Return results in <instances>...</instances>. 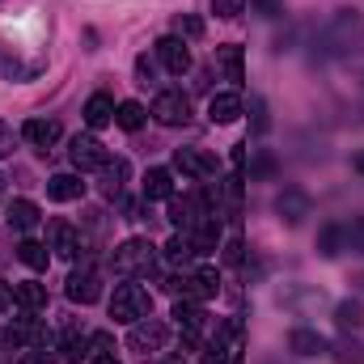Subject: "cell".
I'll return each mask as SVG.
<instances>
[{
	"label": "cell",
	"instance_id": "cell-20",
	"mask_svg": "<svg viewBox=\"0 0 364 364\" xmlns=\"http://www.w3.org/2000/svg\"><path fill=\"white\" fill-rule=\"evenodd\" d=\"M127 174H132V166H127L123 157L106 161V166H102V178H97L102 195H106V199H119V195H123V186H127Z\"/></svg>",
	"mask_w": 364,
	"mask_h": 364
},
{
	"label": "cell",
	"instance_id": "cell-2",
	"mask_svg": "<svg viewBox=\"0 0 364 364\" xmlns=\"http://www.w3.org/2000/svg\"><path fill=\"white\" fill-rule=\"evenodd\" d=\"M153 263H157V246L149 237H127L123 246L110 250V267H114V275H123V279L127 275H149Z\"/></svg>",
	"mask_w": 364,
	"mask_h": 364
},
{
	"label": "cell",
	"instance_id": "cell-32",
	"mask_svg": "<svg viewBox=\"0 0 364 364\" xmlns=\"http://www.w3.org/2000/svg\"><path fill=\"white\" fill-rule=\"evenodd\" d=\"M144 119H149V110H144L140 102H119V106H114V123H119L123 132H140Z\"/></svg>",
	"mask_w": 364,
	"mask_h": 364
},
{
	"label": "cell",
	"instance_id": "cell-30",
	"mask_svg": "<svg viewBox=\"0 0 364 364\" xmlns=\"http://www.w3.org/2000/svg\"><path fill=\"white\" fill-rule=\"evenodd\" d=\"M314 246H318V255H322V259H339V255H343V225H335V220H331V225H322Z\"/></svg>",
	"mask_w": 364,
	"mask_h": 364
},
{
	"label": "cell",
	"instance_id": "cell-9",
	"mask_svg": "<svg viewBox=\"0 0 364 364\" xmlns=\"http://www.w3.org/2000/svg\"><path fill=\"white\" fill-rule=\"evenodd\" d=\"M275 301L284 309H292V314H318V309H326V292L318 284H288V288L275 292Z\"/></svg>",
	"mask_w": 364,
	"mask_h": 364
},
{
	"label": "cell",
	"instance_id": "cell-26",
	"mask_svg": "<svg viewBox=\"0 0 364 364\" xmlns=\"http://www.w3.org/2000/svg\"><path fill=\"white\" fill-rule=\"evenodd\" d=\"M153 199H174V174L161 166L144 174V203H153Z\"/></svg>",
	"mask_w": 364,
	"mask_h": 364
},
{
	"label": "cell",
	"instance_id": "cell-49",
	"mask_svg": "<svg viewBox=\"0 0 364 364\" xmlns=\"http://www.w3.org/2000/svg\"><path fill=\"white\" fill-rule=\"evenodd\" d=\"M161 364H186V360H182V356H166Z\"/></svg>",
	"mask_w": 364,
	"mask_h": 364
},
{
	"label": "cell",
	"instance_id": "cell-6",
	"mask_svg": "<svg viewBox=\"0 0 364 364\" xmlns=\"http://www.w3.org/2000/svg\"><path fill=\"white\" fill-rule=\"evenodd\" d=\"M149 114H153L161 127H186V123H191V97L182 90H161L153 97Z\"/></svg>",
	"mask_w": 364,
	"mask_h": 364
},
{
	"label": "cell",
	"instance_id": "cell-15",
	"mask_svg": "<svg viewBox=\"0 0 364 364\" xmlns=\"http://www.w3.org/2000/svg\"><path fill=\"white\" fill-rule=\"evenodd\" d=\"M64 292H68V301H77V305H93V301L102 296V275L93 272L90 263H85L81 272H73V275H68Z\"/></svg>",
	"mask_w": 364,
	"mask_h": 364
},
{
	"label": "cell",
	"instance_id": "cell-24",
	"mask_svg": "<svg viewBox=\"0 0 364 364\" xmlns=\"http://www.w3.org/2000/svg\"><path fill=\"white\" fill-rule=\"evenodd\" d=\"M47 195L55 203H73V199L85 195V182H81V174H51L47 178Z\"/></svg>",
	"mask_w": 364,
	"mask_h": 364
},
{
	"label": "cell",
	"instance_id": "cell-29",
	"mask_svg": "<svg viewBox=\"0 0 364 364\" xmlns=\"http://www.w3.org/2000/svg\"><path fill=\"white\" fill-rule=\"evenodd\" d=\"M279 174V157L272 149H255L250 153V182H272Z\"/></svg>",
	"mask_w": 364,
	"mask_h": 364
},
{
	"label": "cell",
	"instance_id": "cell-7",
	"mask_svg": "<svg viewBox=\"0 0 364 364\" xmlns=\"http://www.w3.org/2000/svg\"><path fill=\"white\" fill-rule=\"evenodd\" d=\"M0 343H4L9 352H26V348H38V343H47V326H43L34 314H21V318H13V326L0 335Z\"/></svg>",
	"mask_w": 364,
	"mask_h": 364
},
{
	"label": "cell",
	"instance_id": "cell-39",
	"mask_svg": "<svg viewBox=\"0 0 364 364\" xmlns=\"http://www.w3.org/2000/svg\"><path fill=\"white\" fill-rule=\"evenodd\" d=\"M13 364H55V356L38 343V348H26V352H17V360Z\"/></svg>",
	"mask_w": 364,
	"mask_h": 364
},
{
	"label": "cell",
	"instance_id": "cell-46",
	"mask_svg": "<svg viewBox=\"0 0 364 364\" xmlns=\"http://www.w3.org/2000/svg\"><path fill=\"white\" fill-rule=\"evenodd\" d=\"M352 174L364 182V149H356V153H352Z\"/></svg>",
	"mask_w": 364,
	"mask_h": 364
},
{
	"label": "cell",
	"instance_id": "cell-34",
	"mask_svg": "<svg viewBox=\"0 0 364 364\" xmlns=\"http://www.w3.org/2000/svg\"><path fill=\"white\" fill-rule=\"evenodd\" d=\"M331 356H335V364H364V343L352 339V335H343V339L331 348Z\"/></svg>",
	"mask_w": 364,
	"mask_h": 364
},
{
	"label": "cell",
	"instance_id": "cell-4",
	"mask_svg": "<svg viewBox=\"0 0 364 364\" xmlns=\"http://www.w3.org/2000/svg\"><path fill=\"white\" fill-rule=\"evenodd\" d=\"M166 292H174L178 301H212L216 292H220V275L212 272V267H199V272H182V275H170L166 284H161Z\"/></svg>",
	"mask_w": 364,
	"mask_h": 364
},
{
	"label": "cell",
	"instance_id": "cell-8",
	"mask_svg": "<svg viewBox=\"0 0 364 364\" xmlns=\"http://www.w3.org/2000/svg\"><path fill=\"white\" fill-rule=\"evenodd\" d=\"M166 339H170V326H166L161 318H140V322L127 331V348H132V352H140V356L161 352V348H166Z\"/></svg>",
	"mask_w": 364,
	"mask_h": 364
},
{
	"label": "cell",
	"instance_id": "cell-44",
	"mask_svg": "<svg viewBox=\"0 0 364 364\" xmlns=\"http://www.w3.org/2000/svg\"><path fill=\"white\" fill-rule=\"evenodd\" d=\"M90 343L97 348V352H114V339H110L106 331H97V335H90Z\"/></svg>",
	"mask_w": 364,
	"mask_h": 364
},
{
	"label": "cell",
	"instance_id": "cell-17",
	"mask_svg": "<svg viewBox=\"0 0 364 364\" xmlns=\"http://www.w3.org/2000/svg\"><path fill=\"white\" fill-rule=\"evenodd\" d=\"M216 64H220L225 81H233V85H242V81H246V55H242V47H237V43L216 47Z\"/></svg>",
	"mask_w": 364,
	"mask_h": 364
},
{
	"label": "cell",
	"instance_id": "cell-36",
	"mask_svg": "<svg viewBox=\"0 0 364 364\" xmlns=\"http://www.w3.org/2000/svg\"><path fill=\"white\" fill-rule=\"evenodd\" d=\"M343 250L364 255V216H352V220L343 225Z\"/></svg>",
	"mask_w": 364,
	"mask_h": 364
},
{
	"label": "cell",
	"instance_id": "cell-37",
	"mask_svg": "<svg viewBox=\"0 0 364 364\" xmlns=\"http://www.w3.org/2000/svg\"><path fill=\"white\" fill-rule=\"evenodd\" d=\"M250 132L255 136H267L272 132V114H267V102L263 97H250Z\"/></svg>",
	"mask_w": 364,
	"mask_h": 364
},
{
	"label": "cell",
	"instance_id": "cell-33",
	"mask_svg": "<svg viewBox=\"0 0 364 364\" xmlns=\"http://www.w3.org/2000/svg\"><path fill=\"white\" fill-rule=\"evenodd\" d=\"M0 73H4V77H13V81H30V77L38 73V64H21V60H17V51L0 47Z\"/></svg>",
	"mask_w": 364,
	"mask_h": 364
},
{
	"label": "cell",
	"instance_id": "cell-23",
	"mask_svg": "<svg viewBox=\"0 0 364 364\" xmlns=\"http://www.w3.org/2000/svg\"><path fill=\"white\" fill-rule=\"evenodd\" d=\"M13 305H21L26 314H38V309H47V288L38 279H21V284H13Z\"/></svg>",
	"mask_w": 364,
	"mask_h": 364
},
{
	"label": "cell",
	"instance_id": "cell-45",
	"mask_svg": "<svg viewBox=\"0 0 364 364\" xmlns=\"http://www.w3.org/2000/svg\"><path fill=\"white\" fill-rule=\"evenodd\" d=\"M225 259H229V263H242V242H237V237L225 246Z\"/></svg>",
	"mask_w": 364,
	"mask_h": 364
},
{
	"label": "cell",
	"instance_id": "cell-38",
	"mask_svg": "<svg viewBox=\"0 0 364 364\" xmlns=\"http://www.w3.org/2000/svg\"><path fill=\"white\" fill-rule=\"evenodd\" d=\"M174 34H178V38H203V17L178 13V17H174Z\"/></svg>",
	"mask_w": 364,
	"mask_h": 364
},
{
	"label": "cell",
	"instance_id": "cell-35",
	"mask_svg": "<svg viewBox=\"0 0 364 364\" xmlns=\"http://www.w3.org/2000/svg\"><path fill=\"white\" fill-rule=\"evenodd\" d=\"M191 259H195V250H191L186 233H178V237H170V242H166V263H170V267H186Z\"/></svg>",
	"mask_w": 364,
	"mask_h": 364
},
{
	"label": "cell",
	"instance_id": "cell-3",
	"mask_svg": "<svg viewBox=\"0 0 364 364\" xmlns=\"http://www.w3.org/2000/svg\"><path fill=\"white\" fill-rule=\"evenodd\" d=\"M110 318L123 322V326H136L140 318H153V296H149V288H140V284H119L114 296H110Z\"/></svg>",
	"mask_w": 364,
	"mask_h": 364
},
{
	"label": "cell",
	"instance_id": "cell-1",
	"mask_svg": "<svg viewBox=\"0 0 364 364\" xmlns=\"http://www.w3.org/2000/svg\"><path fill=\"white\" fill-rule=\"evenodd\" d=\"M322 51L339 60H364V13L335 9L331 26L322 30Z\"/></svg>",
	"mask_w": 364,
	"mask_h": 364
},
{
	"label": "cell",
	"instance_id": "cell-48",
	"mask_svg": "<svg viewBox=\"0 0 364 364\" xmlns=\"http://www.w3.org/2000/svg\"><path fill=\"white\" fill-rule=\"evenodd\" d=\"M93 364H123V360H119L114 352H97V356H93Z\"/></svg>",
	"mask_w": 364,
	"mask_h": 364
},
{
	"label": "cell",
	"instance_id": "cell-31",
	"mask_svg": "<svg viewBox=\"0 0 364 364\" xmlns=\"http://www.w3.org/2000/svg\"><path fill=\"white\" fill-rule=\"evenodd\" d=\"M13 255H17V259L30 267V272H47V263H51V250H47L43 242H34V237H26V242H21Z\"/></svg>",
	"mask_w": 364,
	"mask_h": 364
},
{
	"label": "cell",
	"instance_id": "cell-25",
	"mask_svg": "<svg viewBox=\"0 0 364 364\" xmlns=\"http://www.w3.org/2000/svg\"><path fill=\"white\" fill-rule=\"evenodd\" d=\"M335 326L343 331V335H356L364 326V301L360 296H348V301H339L335 305Z\"/></svg>",
	"mask_w": 364,
	"mask_h": 364
},
{
	"label": "cell",
	"instance_id": "cell-51",
	"mask_svg": "<svg viewBox=\"0 0 364 364\" xmlns=\"http://www.w3.org/2000/svg\"><path fill=\"white\" fill-rule=\"evenodd\" d=\"M360 90H364V68H360Z\"/></svg>",
	"mask_w": 364,
	"mask_h": 364
},
{
	"label": "cell",
	"instance_id": "cell-40",
	"mask_svg": "<svg viewBox=\"0 0 364 364\" xmlns=\"http://www.w3.org/2000/svg\"><path fill=\"white\" fill-rule=\"evenodd\" d=\"M250 13H259V17L275 21V17H284V0H250Z\"/></svg>",
	"mask_w": 364,
	"mask_h": 364
},
{
	"label": "cell",
	"instance_id": "cell-14",
	"mask_svg": "<svg viewBox=\"0 0 364 364\" xmlns=\"http://www.w3.org/2000/svg\"><path fill=\"white\" fill-rule=\"evenodd\" d=\"M157 64L166 68V73H174V77H182V73H191V47L182 43L178 34H166V38H157Z\"/></svg>",
	"mask_w": 364,
	"mask_h": 364
},
{
	"label": "cell",
	"instance_id": "cell-10",
	"mask_svg": "<svg viewBox=\"0 0 364 364\" xmlns=\"http://www.w3.org/2000/svg\"><path fill=\"white\" fill-rule=\"evenodd\" d=\"M81 246H85V237H81V229L73 220H64V216L47 220V250H55L60 259H77Z\"/></svg>",
	"mask_w": 364,
	"mask_h": 364
},
{
	"label": "cell",
	"instance_id": "cell-16",
	"mask_svg": "<svg viewBox=\"0 0 364 364\" xmlns=\"http://www.w3.org/2000/svg\"><path fill=\"white\" fill-rule=\"evenodd\" d=\"M242 110H246V102H242V93H212V102H208V114H212V123H237L242 119Z\"/></svg>",
	"mask_w": 364,
	"mask_h": 364
},
{
	"label": "cell",
	"instance_id": "cell-12",
	"mask_svg": "<svg viewBox=\"0 0 364 364\" xmlns=\"http://www.w3.org/2000/svg\"><path fill=\"white\" fill-rule=\"evenodd\" d=\"M68 157H73V166H77L81 174L102 170V166L110 161V153H106V144H102L97 136H73V144H68Z\"/></svg>",
	"mask_w": 364,
	"mask_h": 364
},
{
	"label": "cell",
	"instance_id": "cell-28",
	"mask_svg": "<svg viewBox=\"0 0 364 364\" xmlns=\"http://www.w3.org/2000/svg\"><path fill=\"white\" fill-rule=\"evenodd\" d=\"M90 335H81V331H64V339H60V360L68 364H81L85 356H90Z\"/></svg>",
	"mask_w": 364,
	"mask_h": 364
},
{
	"label": "cell",
	"instance_id": "cell-50",
	"mask_svg": "<svg viewBox=\"0 0 364 364\" xmlns=\"http://www.w3.org/2000/svg\"><path fill=\"white\" fill-rule=\"evenodd\" d=\"M0 195H4V174H0Z\"/></svg>",
	"mask_w": 364,
	"mask_h": 364
},
{
	"label": "cell",
	"instance_id": "cell-27",
	"mask_svg": "<svg viewBox=\"0 0 364 364\" xmlns=\"http://www.w3.org/2000/svg\"><path fill=\"white\" fill-rule=\"evenodd\" d=\"M85 123H90V127L114 123V97H110V93H93L90 102H85Z\"/></svg>",
	"mask_w": 364,
	"mask_h": 364
},
{
	"label": "cell",
	"instance_id": "cell-11",
	"mask_svg": "<svg viewBox=\"0 0 364 364\" xmlns=\"http://www.w3.org/2000/svg\"><path fill=\"white\" fill-rule=\"evenodd\" d=\"M174 322H178L186 348H199V339L208 335V314H203L199 301H178V305H174Z\"/></svg>",
	"mask_w": 364,
	"mask_h": 364
},
{
	"label": "cell",
	"instance_id": "cell-43",
	"mask_svg": "<svg viewBox=\"0 0 364 364\" xmlns=\"http://www.w3.org/2000/svg\"><path fill=\"white\" fill-rule=\"evenodd\" d=\"M13 140H17V136H13V127H9V123H0V157H9V153H13Z\"/></svg>",
	"mask_w": 364,
	"mask_h": 364
},
{
	"label": "cell",
	"instance_id": "cell-18",
	"mask_svg": "<svg viewBox=\"0 0 364 364\" xmlns=\"http://www.w3.org/2000/svg\"><path fill=\"white\" fill-rule=\"evenodd\" d=\"M21 136H26L34 149H43V153H47V149H51V144L64 136V127H60L55 119H30V123L21 127Z\"/></svg>",
	"mask_w": 364,
	"mask_h": 364
},
{
	"label": "cell",
	"instance_id": "cell-21",
	"mask_svg": "<svg viewBox=\"0 0 364 364\" xmlns=\"http://www.w3.org/2000/svg\"><path fill=\"white\" fill-rule=\"evenodd\" d=\"M38 220H43V212H38L34 199H13V203H9V229L30 233V229H38Z\"/></svg>",
	"mask_w": 364,
	"mask_h": 364
},
{
	"label": "cell",
	"instance_id": "cell-41",
	"mask_svg": "<svg viewBox=\"0 0 364 364\" xmlns=\"http://www.w3.org/2000/svg\"><path fill=\"white\" fill-rule=\"evenodd\" d=\"M212 13L220 21H233V17H242V0H212Z\"/></svg>",
	"mask_w": 364,
	"mask_h": 364
},
{
	"label": "cell",
	"instance_id": "cell-42",
	"mask_svg": "<svg viewBox=\"0 0 364 364\" xmlns=\"http://www.w3.org/2000/svg\"><path fill=\"white\" fill-rule=\"evenodd\" d=\"M136 77H140V85H153V81H157V60L140 55V60H136Z\"/></svg>",
	"mask_w": 364,
	"mask_h": 364
},
{
	"label": "cell",
	"instance_id": "cell-19",
	"mask_svg": "<svg viewBox=\"0 0 364 364\" xmlns=\"http://www.w3.org/2000/svg\"><path fill=\"white\" fill-rule=\"evenodd\" d=\"M288 352H292V356H322V352H331V343H326L318 331L296 326V331L288 335Z\"/></svg>",
	"mask_w": 364,
	"mask_h": 364
},
{
	"label": "cell",
	"instance_id": "cell-22",
	"mask_svg": "<svg viewBox=\"0 0 364 364\" xmlns=\"http://www.w3.org/2000/svg\"><path fill=\"white\" fill-rule=\"evenodd\" d=\"M186 242H191L195 255H212V250L220 246V220H216V216H212V220H199V225L186 233Z\"/></svg>",
	"mask_w": 364,
	"mask_h": 364
},
{
	"label": "cell",
	"instance_id": "cell-47",
	"mask_svg": "<svg viewBox=\"0 0 364 364\" xmlns=\"http://www.w3.org/2000/svg\"><path fill=\"white\" fill-rule=\"evenodd\" d=\"M9 305H13V284L0 279V309H9Z\"/></svg>",
	"mask_w": 364,
	"mask_h": 364
},
{
	"label": "cell",
	"instance_id": "cell-13",
	"mask_svg": "<svg viewBox=\"0 0 364 364\" xmlns=\"http://www.w3.org/2000/svg\"><path fill=\"white\" fill-rule=\"evenodd\" d=\"M174 170L182 178L208 182V178H216V157L203 153V149H174Z\"/></svg>",
	"mask_w": 364,
	"mask_h": 364
},
{
	"label": "cell",
	"instance_id": "cell-5",
	"mask_svg": "<svg viewBox=\"0 0 364 364\" xmlns=\"http://www.w3.org/2000/svg\"><path fill=\"white\" fill-rule=\"evenodd\" d=\"M305 216H314V199H309V191H305V186H284V191L275 195V220L288 225V229H301Z\"/></svg>",
	"mask_w": 364,
	"mask_h": 364
}]
</instances>
